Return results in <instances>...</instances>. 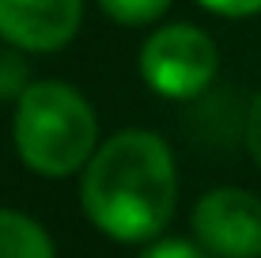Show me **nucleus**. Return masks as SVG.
Here are the masks:
<instances>
[{"instance_id": "f257e3e1", "label": "nucleus", "mask_w": 261, "mask_h": 258, "mask_svg": "<svg viewBox=\"0 0 261 258\" xmlns=\"http://www.w3.org/2000/svg\"><path fill=\"white\" fill-rule=\"evenodd\" d=\"M80 201L87 220L118 243L155 239L178 205V171L167 140L148 129L114 133L87 159Z\"/></svg>"}, {"instance_id": "f03ea898", "label": "nucleus", "mask_w": 261, "mask_h": 258, "mask_svg": "<svg viewBox=\"0 0 261 258\" xmlns=\"http://www.w3.org/2000/svg\"><path fill=\"white\" fill-rule=\"evenodd\" d=\"M15 152L34 175L65 179L84 171L98 148V122L95 110L76 87L61 80H38L19 91L12 122Z\"/></svg>"}, {"instance_id": "7ed1b4c3", "label": "nucleus", "mask_w": 261, "mask_h": 258, "mask_svg": "<svg viewBox=\"0 0 261 258\" xmlns=\"http://www.w3.org/2000/svg\"><path fill=\"white\" fill-rule=\"evenodd\" d=\"M216 68H220L216 42L201 27H190V23H170L163 31H155L140 50V76L163 99L201 95L212 84Z\"/></svg>"}, {"instance_id": "20e7f679", "label": "nucleus", "mask_w": 261, "mask_h": 258, "mask_svg": "<svg viewBox=\"0 0 261 258\" xmlns=\"http://www.w3.org/2000/svg\"><path fill=\"white\" fill-rule=\"evenodd\" d=\"M193 236L212 258H261V198L239 186L204 194L193 209Z\"/></svg>"}, {"instance_id": "39448f33", "label": "nucleus", "mask_w": 261, "mask_h": 258, "mask_svg": "<svg viewBox=\"0 0 261 258\" xmlns=\"http://www.w3.org/2000/svg\"><path fill=\"white\" fill-rule=\"evenodd\" d=\"M84 19V0H0V38L27 53L68 46Z\"/></svg>"}, {"instance_id": "423d86ee", "label": "nucleus", "mask_w": 261, "mask_h": 258, "mask_svg": "<svg viewBox=\"0 0 261 258\" xmlns=\"http://www.w3.org/2000/svg\"><path fill=\"white\" fill-rule=\"evenodd\" d=\"M0 258H57V251L38 220L15 209H0Z\"/></svg>"}, {"instance_id": "0eeeda50", "label": "nucleus", "mask_w": 261, "mask_h": 258, "mask_svg": "<svg viewBox=\"0 0 261 258\" xmlns=\"http://www.w3.org/2000/svg\"><path fill=\"white\" fill-rule=\"evenodd\" d=\"M170 4L174 0H98V8L114 23H125V27H144V23L159 19Z\"/></svg>"}, {"instance_id": "6e6552de", "label": "nucleus", "mask_w": 261, "mask_h": 258, "mask_svg": "<svg viewBox=\"0 0 261 258\" xmlns=\"http://www.w3.org/2000/svg\"><path fill=\"white\" fill-rule=\"evenodd\" d=\"M140 258H212L201 243H186V239H159L151 243Z\"/></svg>"}, {"instance_id": "1a4fd4ad", "label": "nucleus", "mask_w": 261, "mask_h": 258, "mask_svg": "<svg viewBox=\"0 0 261 258\" xmlns=\"http://www.w3.org/2000/svg\"><path fill=\"white\" fill-rule=\"evenodd\" d=\"M197 4L216 12V15H227V19H242V15L261 12V0H197Z\"/></svg>"}, {"instance_id": "9d476101", "label": "nucleus", "mask_w": 261, "mask_h": 258, "mask_svg": "<svg viewBox=\"0 0 261 258\" xmlns=\"http://www.w3.org/2000/svg\"><path fill=\"white\" fill-rule=\"evenodd\" d=\"M246 148H250V156H254V163L261 167V95L254 99V106H250V114H246Z\"/></svg>"}]
</instances>
